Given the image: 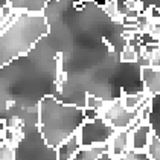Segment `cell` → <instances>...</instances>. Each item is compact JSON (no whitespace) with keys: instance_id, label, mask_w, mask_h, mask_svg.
Here are the masks:
<instances>
[{"instance_id":"cell-1","label":"cell","mask_w":160,"mask_h":160,"mask_svg":"<svg viewBox=\"0 0 160 160\" xmlns=\"http://www.w3.org/2000/svg\"><path fill=\"white\" fill-rule=\"evenodd\" d=\"M86 121L84 108L75 104H66L53 96H44L38 104V131L52 148H58L76 134Z\"/></svg>"},{"instance_id":"cell-2","label":"cell","mask_w":160,"mask_h":160,"mask_svg":"<svg viewBox=\"0 0 160 160\" xmlns=\"http://www.w3.org/2000/svg\"><path fill=\"white\" fill-rule=\"evenodd\" d=\"M48 34L49 23L43 14H18L12 25L2 31L0 64L6 66L15 58L29 53L32 48Z\"/></svg>"},{"instance_id":"cell-3","label":"cell","mask_w":160,"mask_h":160,"mask_svg":"<svg viewBox=\"0 0 160 160\" xmlns=\"http://www.w3.org/2000/svg\"><path fill=\"white\" fill-rule=\"evenodd\" d=\"M118 130L111 127L104 118H96L92 121H86L81 125L78 136L81 147H98V145H105L108 143L111 136L114 134Z\"/></svg>"},{"instance_id":"cell-4","label":"cell","mask_w":160,"mask_h":160,"mask_svg":"<svg viewBox=\"0 0 160 160\" xmlns=\"http://www.w3.org/2000/svg\"><path fill=\"white\" fill-rule=\"evenodd\" d=\"M101 118H104L116 130L136 128L137 125L142 123L139 119V110L125 108L121 102V99H116L114 102H108L107 107L101 113Z\"/></svg>"},{"instance_id":"cell-5","label":"cell","mask_w":160,"mask_h":160,"mask_svg":"<svg viewBox=\"0 0 160 160\" xmlns=\"http://www.w3.org/2000/svg\"><path fill=\"white\" fill-rule=\"evenodd\" d=\"M134 128H128V130H118L114 134L111 136L108 140V154L113 159H119L122 154L127 151L133 149V143H131V134H133Z\"/></svg>"},{"instance_id":"cell-6","label":"cell","mask_w":160,"mask_h":160,"mask_svg":"<svg viewBox=\"0 0 160 160\" xmlns=\"http://www.w3.org/2000/svg\"><path fill=\"white\" fill-rule=\"evenodd\" d=\"M154 134V130L149 123H140L133 130L131 134V143H133V149L136 151H148L151 137Z\"/></svg>"},{"instance_id":"cell-7","label":"cell","mask_w":160,"mask_h":160,"mask_svg":"<svg viewBox=\"0 0 160 160\" xmlns=\"http://www.w3.org/2000/svg\"><path fill=\"white\" fill-rule=\"evenodd\" d=\"M140 76H142V82L145 86V90L148 93L154 95H160V67H142L140 69Z\"/></svg>"},{"instance_id":"cell-8","label":"cell","mask_w":160,"mask_h":160,"mask_svg":"<svg viewBox=\"0 0 160 160\" xmlns=\"http://www.w3.org/2000/svg\"><path fill=\"white\" fill-rule=\"evenodd\" d=\"M50 0H8L17 12H29V14H43L44 8L48 6Z\"/></svg>"},{"instance_id":"cell-9","label":"cell","mask_w":160,"mask_h":160,"mask_svg":"<svg viewBox=\"0 0 160 160\" xmlns=\"http://www.w3.org/2000/svg\"><path fill=\"white\" fill-rule=\"evenodd\" d=\"M81 142H79V136L78 133L73 134L70 139H67L64 143H61L60 147L57 148L58 151V157L57 160H72L75 157V154L81 149Z\"/></svg>"},{"instance_id":"cell-10","label":"cell","mask_w":160,"mask_h":160,"mask_svg":"<svg viewBox=\"0 0 160 160\" xmlns=\"http://www.w3.org/2000/svg\"><path fill=\"white\" fill-rule=\"evenodd\" d=\"M108 152V143L98 145V147H82L72 160H98L99 156Z\"/></svg>"},{"instance_id":"cell-11","label":"cell","mask_w":160,"mask_h":160,"mask_svg":"<svg viewBox=\"0 0 160 160\" xmlns=\"http://www.w3.org/2000/svg\"><path fill=\"white\" fill-rule=\"evenodd\" d=\"M107 101H104V99L101 98H96V96H93V95H87L86 96V107L88 108H93V110L96 111H102L105 107H107Z\"/></svg>"},{"instance_id":"cell-12","label":"cell","mask_w":160,"mask_h":160,"mask_svg":"<svg viewBox=\"0 0 160 160\" xmlns=\"http://www.w3.org/2000/svg\"><path fill=\"white\" fill-rule=\"evenodd\" d=\"M137 50L134 46H130V44H125L123 46L122 52H121V61L123 62H137Z\"/></svg>"},{"instance_id":"cell-13","label":"cell","mask_w":160,"mask_h":160,"mask_svg":"<svg viewBox=\"0 0 160 160\" xmlns=\"http://www.w3.org/2000/svg\"><path fill=\"white\" fill-rule=\"evenodd\" d=\"M148 154L151 160H160V137L157 134H152L149 147H148Z\"/></svg>"},{"instance_id":"cell-14","label":"cell","mask_w":160,"mask_h":160,"mask_svg":"<svg viewBox=\"0 0 160 160\" xmlns=\"http://www.w3.org/2000/svg\"><path fill=\"white\" fill-rule=\"evenodd\" d=\"M116 160H151L148 151H136V149H131V151H127L125 154H122L119 159Z\"/></svg>"},{"instance_id":"cell-15","label":"cell","mask_w":160,"mask_h":160,"mask_svg":"<svg viewBox=\"0 0 160 160\" xmlns=\"http://www.w3.org/2000/svg\"><path fill=\"white\" fill-rule=\"evenodd\" d=\"M66 78H67V75L62 70V58L61 55H58L57 57V86L61 87L66 82Z\"/></svg>"},{"instance_id":"cell-16","label":"cell","mask_w":160,"mask_h":160,"mask_svg":"<svg viewBox=\"0 0 160 160\" xmlns=\"http://www.w3.org/2000/svg\"><path fill=\"white\" fill-rule=\"evenodd\" d=\"M0 160H15V148L9 147V145H6V143H2Z\"/></svg>"},{"instance_id":"cell-17","label":"cell","mask_w":160,"mask_h":160,"mask_svg":"<svg viewBox=\"0 0 160 160\" xmlns=\"http://www.w3.org/2000/svg\"><path fill=\"white\" fill-rule=\"evenodd\" d=\"M84 113H86V119H87V121L96 119V118H99V116H101V113H99V111L93 110V108H88V107H86V108H84Z\"/></svg>"},{"instance_id":"cell-18","label":"cell","mask_w":160,"mask_h":160,"mask_svg":"<svg viewBox=\"0 0 160 160\" xmlns=\"http://www.w3.org/2000/svg\"><path fill=\"white\" fill-rule=\"evenodd\" d=\"M151 67H157V69L160 67V46L156 49L152 58H151Z\"/></svg>"},{"instance_id":"cell-19","label":"cell","mask_w":160,"mask_h":160,"mask_svg":"<svg viewBox=\"0 0 160 160\" xmlns=\"http://www.w3.org/2000/svg\"><path fill=\"white\" fill-rule=\"evenodd\" d=\"M98 160H114L113 157H111L108 152H105V154H102V156H99L98 157Z\"/></svg>"}]
</instances>
